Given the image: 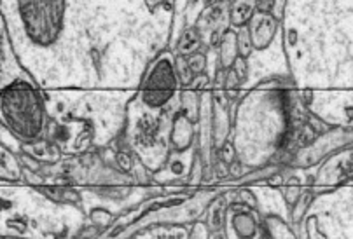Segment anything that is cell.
I'll list each match as a JSON object with an SVG mask.
<instances>
[{
	"mask_svg": "<svg viewBox=\"0 0 353 239\" xmlns=\"http://www.w3.org/2000/svg\"><path fill=\"white\" fill-rule=\"evenodd\" d=\"M23 176L21 159L16 157L8 147H2V178L19 180Z\"/></svg>",
	"mask_w": 353,
	"mask_h": 239,
	"instance_id": "d6986e66",
	"label": "cell"
},
{
	"mask_svg": "<svg viewBox=\"0 0 353 239\" xmlns=\"http://www.w3.org/2000/svg\"><path fill=\"white\" fill-rule=\"evenodd\" d=\"M233 202L245 206V208L257 209V198H256V194H254V192H252V191H248V189H241V191L234 192Z\"/></svg>",
	"mask_w": 353,
	"mask_h": 239,
	"instance_id": "484cf974",
	"label": "cell"
},
{
	"mask_svg": "<svg viewBox=\"0 0 353 239\" xmlns=\"http://www.w3.org/2000/svg\"><path fill=\"white\" fill-rule=\"evenodd\" d=\"M233 70H234V74L238 75V79H240V83L243 84L245 81H247V77H248L247 60H243V58H238V61H236V63H234Z\"/></svg>",
	"mask_w": 353,
	"mask_h": 239,
	"instance_id": "1f68e13d",
	"label": "cell"
},
{
	"mask_svg": "<svg viewBox=\"0 0 353 239\" xmlns=\"http://www.w3.org/2000/svg\"><path fill=\"white\" fill-rule=\"evenodd\" d=\"M353 145V127H338V129L325 131L323 135L313 140L310 145L296 154L292 159V166L297 168H310L319 165L325 157L334 156L339 150Z\"/></svg>",
	"mask_w": 353,
	"mask_h": 239,
	"instance_id": "5b68a950",
	"label": "cell"
},
{
	"mask_svg": "<svg viewBox=\"0 0 353 239\" xmlns=\"http://www.w3.org/2000/svg\"><path fill=\"white\" fill-rule=\"evenodd\" d=\"M61 201L63 205H74V206H81L83 202V196H81L79 191H75V189L67 187V185H61Z\"/></svg>",
	"mask_w": 353,
	"mask_h": 239,
	"instance_id": "f1b7e54d",
	"label": "cell"
},
{
	"mask_svg": "<svg viewBox=\"0 0 353 239\" xmlns=\"http://www.w3.org/2000/svg\"><path fill=\"white\" fill-rule=\"evenodd\" d=\"M256 16V2H247V0H234L230 4V25L231 28H247L250 21Z\"/></svg>",
	"mask_w": 353,
	"mask_h": 239,
	"instance_id": "7c38bea8",
	"label": "cell"
},
{
	"mask_svg": "<svg viewBox=\"0 0 353 239\" xmlns=\"http://www.w3.org/2000/svg\"><path fill=\"white\" fill-rule=\"evenodd\" d=\"M290 103L283 90H254L240 101L234 116L233 149L241 165H276L290 140Z\"/></svg>",
	"mask_w": 353,
	"mask_h": 239,
	"instance_id": "6da1fadb",
	"label": "cell"
},
{
	"mask_svg": "<svg viewBox=\"0 0 353 239\" xmlns=\"http://www.w3.org/2000/svg\"><path fill=\"white\" fill-rule=\"evenodd\" d=\"M301 194H303V187H301L299 183H287V185L282 187L283 201H285V205L289 206L290 209L294 208V205H296L297 199L301 198Z\"/></svg>",
	"mask_w": 353,
	"mask_h": 239,
	"instance_id": "d4e9b609",
	"label": "cell"
},
{
	"mask_svg": "<svg viewBox=\"0 0 353 239\" xmlns=\"http://www.w3.org/2000/svg\"><path fill=\"white\" fill-rule=\"evenodd\" d=\"M236 34H238V51H240V58L248 60V56H250L252 51H254V44H252L248 26L247 28H241V30H238Z\"/></svg>",
	"mask_w": 353,
	"mask_h": 239,
	"instance_id": "cb8c5ba5",
	"label": "cell"
},
{
	"mask_svg": "<svg viewBox=\"0 0 353 239\" xmlns=\"http://www.w3.org/2000/svg\"><path fill=\"white\" fill-rule=\"evenodd\" d=\"M2 124L25 145L41 142L48 129L44 101L25 81H14L2 90Z\"/></svg>",
	"mask_w": 353,
	"mask_h": 239,
	"instance_id": "7a4b0ae2",
	"label": "cell"
},
{
	"mask_svg": "<svg viewBox=\"0 0 353 239\" xmlns=\"http://www.w3.org/2000/svg\"><path fill=\"white\" fill-rule=\"evenodd\" d=\"M188 239H212V231L205 220H198L191 224Z\"/></svg>",
	"mask_w": 353,
	"mask_h": 239,
	"instance_id": "4316f807",
	"label": "cell"
},
{
	"mask_svg": "<svg viewBox=\"0 0 353 239\" xmlns=\"http://www.w3.org/2000/svg\"><path fill=\"white\" fill-rule=\"evenodd\" d=\"M279 25L280 23L271 14H259V12H256L254 19L248 25L252 44H254L256 51H264L266 48H270L274 35L279 32Z\"/></svg>",
	"mask_w": 353,
	"mask_h": 239,
	"instance_id": "9c48e42d",
	"label": "cell"
},
{
	"mask_svg": "<svg viewBox=\"0 0 353 239\" xmlns=\"http://www.w3.org/2000/svg\"><path fill=\"white\" fill-rule=\"evenodd\" d=\"M28 149L27 154L34 156L37 161L41 163H49V165H53L60 159V149H58L54 143H49L46 140H41V142L34 143V145H25Z\"/></svg>",
	"mask_w": 353,
	"mask_h": 239,
	"instance_id": "ac0fdd59",
	"label": "cell"
},
{
	"mask_svg": "<svg viewBox=\"0 0 353 239\" xmlns=\"http://www.w3.org/2000/svg\"><path fill=\"white\" fill-rule=\"evenodd\" d=\"M285 2H276V4H274V9H273V12H271V16H273L274 19H276V21L280 23V19H282V14H283V8H285Z\"/></svg>",
	"mask_w": 353,
	"mask_h": 239,
	"instance_id": "836d02e7",
	"label": "cell"
},
{
	"mask_svg": "<svg viewBox=\"0 0 353 239\" xmlns=\"http://www.w3.org/2000/svg\"><path fill=\"white\" fill-rule=\"evenodd\" d=\"M199 48H201V34H199L198 28L194 26H189L179 37V42H176V56H184L189 58L196 52H199Z\"/></svg>",
	"mask_w": 353,
	"mask_h": 239,
	"instance_id": "5bb4252c",
	"label": "cell"
},
{
	"mask_svg": "<svg viewBox=\"0 0 353 239\" xmlns=\"http://www.w3.org/2000/svg\"><path fill=\"white\" fill-rule=\"evenodd\" d=\"M315 198H316L315 189H312V187L303 189V194H301V198L297 199V202L294 205V208L290 209V222H292L294 225H297V227H299V225L303 224V220L306 218V214H308V209L312 208Z\"/></svg>",
	"mask_w": 353,
	"mask_h": 239,
	"instance_id": "2e32d148",
	"label": "cell"
},
{
	"mask_svg": "<svg viewBox=\"0 0 353 239\" xmlns=\"http://www.w3.org/2000/svg\"><path fill=\"white\" fill-rule=\"evenodd\" d=\"M199 110H201V93H196L191 87L181 91V110L191 123L198 124Z\"/></svg>",
	"mask_w": 353,
	"mask_h": 239,
	"instance_id": "9a60e30c",
	"label": "cell"
},
{
	"mask_svg": "<svg viewBox=\"0 0 353 239\" xmlns=\"http://www.w3.org/2000/svg\"><path fill=\"white\" fill-rule=\"evenodd\" d=\"M196 142V124L191 123L182 112L173 116L172 127H170V147L173 152L184 154L192 149Z\"/></svg>",
	"mask_w": 353,
	"mask_h": 239,
	"instance_id": "ba28073f",
	"label": "cell"
},
{
	"mask_svg": "<svg viewBox=\"0 0 353 239\" xmlns=\"http://www.w3.org/2000/svg\"><path fill=\"white\" fill-rule=\"evenodd\" d=\"M274 0H257L256 2V12L259 14H271L274 9Z\"/></svg>",
	"mask_w": 353,
	"mask_h": 239,
	"instance_id": "d6a6232c",
	"label": "cell"
},
{
	"mask_svg": "<svg viewBox=\"0 0 353 239\" xmlns=\"http://www.w3.org/2000/svg\"><path fill=\"white\" fill-rule=\"evenodd\" d=\"M282 172V166L280 165H268V166H261V168L252 169V172L245 173L241 178L234 180L231 182L233 185H252V183H257V182H264V180H270L271 176L276 175V173Z\"/></svg>",
	"mask_w": 353,
	"mask_h": 239,
	"instance_id": "e0dca14e",
	"label": "cell"
},
{
	"mask_svg": "<svg viewBox=\"0 0 353 239\" xmlns=\"http://www.w3.org/2000/svg\"><path fill=\"white\" fill-rule=\"evenodd\" d=\"M240 86H241L240 79H238V75L234 74L233 68H231V70H225L224 86H222V90H224L225 93L230 94V93H233V91H236Z\"/></svg>",
	"mask_w": 353,
	"mask_h": 239,
	"instance_id": "f546056e",
	"label": "cell"
},
{
	"mask_svg": "<svg viewBox=\"0 0 353 239\" xmlns=\"http://www.w3.org/2000/svg\"><path fill=\"white\" fill-rule=\"evenodd\" d=\"M240 58L238 51V34L233 28H225L219 44V65L221 70H231Z\"/></svg>",
	"mask_w": 353,
	"mask_h": 239,
	"instance_id": "8fae6325",
	"label": "cell"
},
{
	"mask_svg": "<svg viewBox=\"0 0 353 239\" xmlns=\"http://www.w3.org/2000/svg\"><path fill=\"white\" fill-rule=\"evenodd\" d=\"M224 239H268L257 209L231 202L225 217Z\"/></svg>",
	"mask_w": 353,
	"mask_h": 239,
	"instance_id": "8992f818",
	"label": "cell"
},
{
	"mask_svg": "<svg viewBox=\"0 0 353 239\" xmlns=\"http://www.w3.org/2000/svg\"><path fill=\"white\" fill-rule=\"evenodd\" d=\"M90 220L94 227L102 229L103 231V229L110 227V225L114 224L116 217H114V214H110L109 209L100 208V206H98V208H93L90 211Z\"/></svg>",
	"mask_w": 353,
	"mask_h": 239,
	"instance_id": "44dd1931",
	"label": "cell"
},
{
	"mask_svg": "<svg viewBox=\"0 0 353 239\" xmlns=\"http://www.w3.org/2000/svg\"><path fill=\"white\" fill-rule=\"evenodd\" d=\"M19 159H21V165L23 168L27 169V172H32V173H39L42 169V163L37 161L34 156H30V154L23 152L21 156H19Z\"/></svg>",
	"mask_w": 353,
	"mask_h": 239,
	"instance_id": "4dcf8cb0",
	"label": "cell"
},
{
	"mask_svg": "<svg viewBox=\"0 0 353 239\" xmlns=\"http://www.w3.org/2000/svg\"><path fill=\"white\" fill-rule=\"evenodd\" d=\"M179 86L175 58L170 52H163L147 70L140 90V101L147 109L159 110L170 103Z\"/></svg>",
	"mask_w": 353,
	"mask_h": 239,
	"instance_id": "277c9868",
	"label": "cell"
},
{
	"mask_svg": "<svg viewBox=\"0 0 353 239\" xmlns=\"http://www.w3.org/2000/svg\"><path fill=\"white\" fill-rule=\"evenodd\" d=\"M116 166L123 173H135V169L140 168V165L135 161V157L130 150H119L116 154Z\"/></svg>",
	"mask_w": 353,
	"mask_h": 239,
	"instance_id": "603a6c76",
	"label": "cell"
},
{
	"mask_svg": "<svg viewBox=\"0 0 353 239\" xmlns=\"http://www.w3.org/2000/svg\"><path fill=\"white\" fill-rule=\"evenodd\" d=\"M228 209H230V201L224 192H219L210 202L207 209V225L210 227L212 234L221 236L219 239H224V229H225V217H228Z\"/></svg>",
	"mask_w": 353,
	"mask_h": 239,
	"instance_id": "30bf717a",
	"label": "cell"
},
{
	"mask_svg": "<svg viewBox=\"0 0 353 239\" xmlns=\"http://www.w3.org/2000/svg\"><path fill=\"white\" fill-rule=\"evenodd\" d=\"M175 72H176V79H179V84L182 86V90H185V87H191V84H192V81H194L196 75L192 74L191 67H189L188 58L175 56Z\"/></svg>",
	"mask_w": 353,
	"mask_h": 239,
	"instance_id": "ffe728a7",
	"label": "cell"
},
{
	"mask_svg": "<svg viewBox=\"0 0 353 239\" xmlns=\"http://www.w3.org/2000/svg\"><path fill=\"white\" fill-rule=\"evenodd\" d=\"M188 63L194 75L205 74V68H207V54L201 51L196 52V54H192V56L188 58Z\"/></svg>",
	"mask_w": 353,
	"mask_h": 239,
	"instance_id": "83f0119b",
	"label": "cell"
},
{
	"mask_svg": "<svg viewBox=\"0 0 353 239\" xmlns=\"http://www.w3.org/2000/svg\"><path fill=\"white\" fill-rule=\"evenodd\" d=\"M263 227L268 239H299V234L279 215H264Z\"/></svg>",
	"mask_w": 353,
	"mask_h": 239,
	"instance_id": "4fadbf2b",
	"label": "cell"
},
{
	"mask_svg": "<svg viewBox=\"0 0 353 239\" xmlns=\"http://www.w3.org/2000/svg\"><path fill=\"white\" fill-rule=\"evenodd\" d=\"M16 9L32 44L46 48L58 41L67 14L65 2H18Z\"/></svg>",
	"mask_w": 353,
	"mask_h": 239,
	"instance_id": "3957f363",
	"label": "cell"
},
{
	"mask_svg": "<svg viewBox=\"0 0 353 239\" xmlns=\"http://www.w3.org/2000/svg\"><path fill=\"white\" fill-rule=\"evenodd\" d=\"M214 94V147L215 152L224 149L231 136L230 96L224 90H212Z\"/></svg>",
	"mask_w": 353,
	"mask_h": 239,
	"instance_id": "52a82bcc",
	"label": "cell"
},
{
	"mask_svg": "<svg viewBox=\"0 0 353 239\" xmlns=\"http://www.w3.org/2000/svg\"><path fill=\"white\" fill-rule=\"evenodd\" d=\"M301 239H327V236L320 231L319 217L315 215L306 217V220L303 222V238Z\"/></svg>",
	"mask_w": 353,
	"mask_h": 239,
	"instance_id": "7402d4cb",
	"label": "cell"
}]
</instances>
